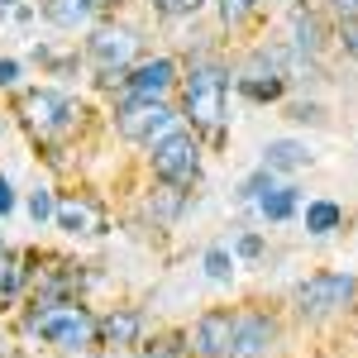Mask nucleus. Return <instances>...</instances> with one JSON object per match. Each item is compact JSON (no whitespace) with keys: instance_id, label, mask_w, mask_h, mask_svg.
I'll use <instances>...</instances> for the list:
<instances>
[{"instance_id":"cd10ccee","label":"nucleus","mask_w":358,"mask_h":358,"mask_svg":"<svg viewBox=\"0 0 358 358\" xmlns=\"http://www.w3.org/2000/svg\"><path fill=\"white\" fill-rule=\"evenodd\" d=\"M334 10H339L344 20H358V0H334Z\"/></svg>"},{"instance_id":"a878e982","label":"nucleus","mask_w":358,"mask_h":358,"mask_svg":"<svg viewBox=\"0 0 358 358\" xmlns=\"http://www.w3.org/2000/svg\"><path fill=\"white\" fill-rule=\"evenodd\" d=\"M15 210V192H10V182L0 177V215H10Z\"/></svg>"},{"instance_id":"393cba45","label":"nucleus","mask_w":358,"mask_h":358,"mask_svg":"<svg viewBox=\"0 0 358 358\" xmlns=\"http://www.w3.org/2000/svg\"><path fill=\"white\" fill-rule=\"evenodd\" d=\"M15 77H20V62L15 57H0V86H10Z\"/></svg>"},{"instance_id":"dca6fc26","label":"nucleus","mask_w":358,"mask_h":358,"mask_svg":"<svg viewBox=\"0 0 358 358\" xmlns=\"http://www.w3.org/2000/svg\"><path fill=\"white\" fill-rule=\"evenodd\" d=\"M292 34H296V48H301V53H320V20H315L310 10H296Z\"/></svg>"},{"instance_id":"5701e85b","label":"nucleus","mask_w":358,"mask_h":358,"mask_svg":"<svg viewBox=\"0 0 358 358\" xmlns=\"http://www.w3.org/2000/svg\"><path fill=\"white\" fill-rule=\"evenodd\" d=\"M53 206H57V201L48 192H34V196H29V215H34V224L48 220V215H53Z\"/></svg>"},{"instance_id":"0eeeda50","label":"nucleus","mask_w":358,"mask_h":358,"mask_svg":"<svg viewBox=\"0 0 358 358\" xmlns=\"http://www.w3.org/2000/svg\"><path fill=\"white\" fill-rule=\"evenodd\" d=\"M86 53H91V62H96L101 72H120V67H129V62H134L138 38L129 34V29L106 24V29H96V34L86 38Z\"/></svg>"},{"instance_id":"4468645a","label":"nucleus","mask_w":358,"mask_h":358,"mask_svg":"<svg viewBox=\"0 0 358 358\" xmlns=\"http://www.w3.org/2000/svg\"><path fill=\"white\" fill-rule=\"evenodd\" d=\"M91 10H96L91 0H48V5H43V15H48L53 24H62V29H77Z\"/></svg>"},{"instance_id":"aec40b11","label":"nucleus","mask_w":358,"mask_h":358,"mask_svg":"<svg viewBox=\"0 0 358 358\" xmlns=\"http://www.w3.org/2000/svg\"><path fill=\"white\" fill-rule=\"evenodd\" d=\"M229 273H234V258H229L224 248H210V253H206V277H215V282H224Z\"/></svg>"},{"instance_id":"7ed1b4c3","label":"nucleus","mask_w":358,"mask_h":358,"mask_svg":"<svg viewBox=\"0 0 358 358\" xmlns=\"http://www.w3.org/2000/svg\"><path fill=\"white\" fill-rule=\"evenodd\" d=\"M187 115L196 129H220L224 120V72L215 62H196L187 77Z\"/></svg>"},{"instance_id":"9b49d317","label":"nucleus","mask_w":358,"mask_h":358,"mask_svg":"<svg viewBox=\"0 0 358 358\" xmlns=\"http://www.w3.org/2000/svg\"><path fill=\"white\" fill-rule=\"evenodd\" d=\"M306 163H310V153H306V143H296V138H273L263 148V167L268 172H296Z\"/></svg>"},{"instance_id":"bb28decb","label":"nucleus","mask_w":358,"mask_h":358,"mask_svg":"<svg viewBox=\"0 0 358 358\" xmlns=\"http://www.w3.org/2000/svg\"><path fill=\"white\" fill-rule=\"evenodd\" d=\"M258 248H263V239H258V234H244V239H239V253H244V258H253Z\"/></svg>"},{"instance_id":"20e7f679","label":"nucleus","mask_w":358,"mask_h":358,"mask_svg":"<svg viewBox=\"0 0 358 358\" xmlns=\"http://www.w3.org/2000/svg\"><path fill=\"white\" fill-rule=\"evenodd\" d=\"M196 167H201V148H196L192 134L182 129H167L158 143H153V172L163 177L167 187H192Z\"/></svg>"},{"instance_id":"c756f323","label":"nucleus","mask_w":358,"mask_h":358,"mask_svg":"<svg viewBox=\"0 0 358 358\" xmlns=\"http://www.w3.org/2000/svg\"><path fill=\"white\" fill-rule=\"evenodd\" d=\"M5 5H15V0H0V10H5Z\"/></svg>"},{"instance_id":"f257e3e1","label":"nucleus","mask_w":358,"mask_h":358,"mask_svg":"<svg viewBox=\"0 0 358 358\" xmlns=\"http://www.w3.org/2000/svg\"><path fill=\"white\" fill-rule=\"evenodd\" d=\"M20 115H24V124L38 138H57L82 124V106L72 96H62V91H29L20 101Z\"/></svg>"},{"instance_id":"a211bd4d","label":"nucleus","mask_w":358,"mask_h":358,"mask_svg":"<svg viewBox=\"0 0 358 358\" xmlns=\"http://www.w3.org/2000/svg\"><path fill=\"white\" fill-rule=\"evenodd\" d=\"M258 206H263V215H268V220H287V215L296 210V192H292V187H282V192H277V187H273Z\"/></svg>"},{"instance_id":"2eb2a0df","label":"nucleus","mask_w":358,"mask_h":358,"mask_svg":"<svg viewBox=\"0 0 358 358\" xmlns=\"http://www.w3.org/2000/svg\"><path fill=\"white\" fill-rule=\"evenodd\" d=\"M339 220H344V210H339L334 201H310V206H306V229H310V234H330Z\"/></svg>"},{"instance_id":"b1692460","label":"nucleus","mask_w":358,"mask_h":358,"mask_svg":"<svg viewBox=\"0 0 358 358\" xmlns=\"http://www.w3.org/2000/svg\"><path fill=\"white\" fill-rule=\"evenodd\" d=\"M339 38H344V53H354V57H358V20H344Z\"/></svg>"},{"instance_id":"4be33fe9","label":"nucleus","mask_w":358,"mask_h":358,"mask_svg":"<svg viewBox=\"0 0 358 358\" xmlns=\"http://www.w3.org/2000/svg\"><path fill=\"white\" fill-rule=\"evenodd\" d=\"M138 358H187V344L182 339H158L153 349H143Z\"/></svg>"},{"instance_id":"9d476101","label":"nucleus","mask_w":358,"mask_h":358,"mask_svg":"<svg viewBox=\"0 0 358 358\" xmlns=\"http://www.w3.org/2000/svg\"><path fill=\"white\" fill-rule=\"evenodd\" d=\"M177 77V67H172V57H153V62H138L134 72L124 77V91L134 96V101H158L167 86Z\"/></svg>"},{"instance_id":"412c9836","label":"nucleus","mask_w":358,"mask_h":358,"mask_svg":"<svg viewBox=\"0 0 358 358\" xmlns=\"http://www.w3.org/2000/svg\"><path fill=\"white\" fill-rule=\"evenodd\" d=\"M253 5L258 0H220V20L224 24H244L248 15H253Z\"/></svg>"},{"instance_id":"1a4fd4ad","label":"nucleus","mask_w":358,"mask_h":358,"mask_svg":"<svg viewBox=\"0 0 358 358\" xmlns=\"http://www.w3.org/2000/svg\"><path fill=\"white\" fill-rule=\"evenodd\" d=\"M229 334H234V315H229V310L201 315V320H196V334H192L196 358H224L229 354Z\"/></svg>"},{"instance_id":"7c9ffc66","label":"nucleus","mask_w":358,"mask_h":358,"mask_svg":"<svg viewBox=\"0 0 358 358\" xmlns=\"http://www.w3.org/2000/svg\"><path fill=\"white\" fill-rule=\"evenodd\" d=\"M91 5H106V0H91Z\"/></svg>"},{"instance_id":"6ab92c4d","label":"nucleus","mask_w":358,"mask_h":358,"mask_svg":"<svg viewBox=\"0 0 358 358\" xmlns=\"http://www.w3.org/2000/svg\"><path fill=\"white\" fill-rule=\"evenodd\" d=\"M239 91L253 96V101H277V96H282V77H273V72H268V77H244Z\"/></svg>"},{"instance_id":"c85d7f7f","label":"nucleus","mask_w":358,"mask_h":358,"mask_svg":"<svg viewBox=\"0 0 358 358\" xmlns=\"http://www.w3.org/2000/svg\"><path fill=\"white\" fill-rule=\"evenodd\" d=\"M153 5H158V10H167V0H153Z\"/></svg>"},{"instance_id":"ddd939ff","label":"nucleus","mask_w":358,"mask_h":358,"mask_svg":"<svg viewBox=\"0 0 358 358\" xmlns=\"http://www.w3.org/2000/svg\"><path fill=\"white\" fill-rule=\"evenodd\" d=\"M53 215H57V224H62L67 234H96V229H101L96 210H91L86 201H57Z\"/></svg>"},{"instance_id":"423d86ee","label":"nucleus","mask_w":358,"mask_h":358,"mask_svg":"<svg viewBox=\"0 0 358 358\" xmlns=\"http://www.w3.org/2000/svg\"><path fill=\"white\" fill-rule=\"evenodd\" d=\"M172 120H177V115L167 110L163 101H129V106L120 110V134L134 138V143H158V138L172 129Z\"/></svg>"},{"instance_id":"f3484780","label":"nucleus","mask_w":358,"mask_h":358,"mask_svg":"<svg viewBox=\"0 0 358 358\" xmlns=\"http://www.w3.org/2000/svg\"><path fill=\"white\" fill-rule=\"evenodd\" d=\"M20 287H24V268H20V258H15V253H0V301H15Z\"/></svg>"},{"instance_id":"f03ea898","label":"nucleus","mask_w":358,"mask_h":358,"mask_svg":"<svg viewBox=\"0 0 358 358\" xmlns=\"http://www.w3.org/2000/svg\"><path fill=\"white\" fill-rule=\"evenodd\" d=\"M29 330L43 334L57 349H67V354H77V349H86L96 339V320L86 315L82 306H48V310H34Z\"/></svg>"},{"instance_id":"6e6552de","label":"nucleus","mask_w":358,"mask_h":358,"mask_svg":"<svg viewBox=\"0 0 358 358\" xmlns=\"http://www.w3.org/2000/svg\"><path fill=\"white\" fill-rule=\"evenodd\" d=\"M277 325L268 320V315H234V334H229V354L224 358H258L268 354V344H273Z\"/></svg>"},{"instance_id":"f8f14e48","label":"nucleus","mask_w":358,"mask_h":358,"mask_svg":"<svg viewBox=\"0 0 358 358\" xmlns=\"http://www.w3.org/2000/svg\"><path fill=\"white\" fill-rule=\"evenodd\" d=\"M96 334H101L110 349H129L138 339V310H110V315L96 325Z\"/></svg>"},{"instance_id":"2f4dec72","label":"nucleus","mask_w":358,"mask_h":358,"mask_svg":"<svg viewBox=\"0 0 358 358\" xmlns=\"http://www.w3.org/2000/svg\"><path fill=\"white\" fill-rule=\"evenodd\" d=\"M292 5H296V0H292Z\"/></svg>"},{"instance_id":"39448f33","label":"nucleus","mask_w":358,"mask_h":358,"mask_svg":"<svg viewBox=\"0 0 358 358\" xmlns=\"http://www.w3.org/2000/svg\"><path fill=\"white\" fill-rule=\"evenodd\" d=\"M354 277L344 273H315L306 277L301 287H296V310L306 315H330V310H344V306L354 301Z\"/></svg>"}]
</instances>
